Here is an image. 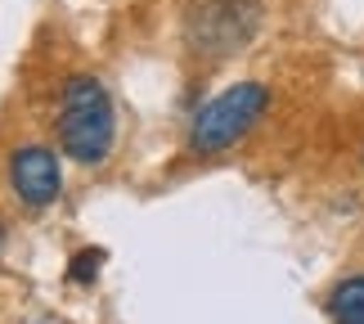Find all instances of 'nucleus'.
<instances>
[{
    "label": "nucleus",
    "mask_w": 364,
    "mask_h": 324,
    "mask_svg": "<svg viewBox=\"0 0 364 324\" xmlns=\"http://www.w3.org/2000/svg\"><path fill=\"white\" fill-rule=\"evenodd\" d=\"M328 315H333V324H364V275L342 279L328 293Z\"/></svg>",
    "instance_id": "obj_5"
},
{
    "label": "nucleus",
    "mask_w": 364,
    "mask_h": 324,
    "mask_svg": "<svg viewBox=\"0 0 364 324\" xmlns=\"http://www.w3.org/2000/svg\"><path fill=\"white\" fill-rule=\"evenodd\" d=\"M270 108V86L261 81H234L220 95H212L189 122V149L212 158V153L234 149L239 140H247V131L265 117Z\"/></svg>",
    "instance_id": "obj_2"
},
{
    "label": "nucleus",
    "mask_w": 364,
    "mask_h": 324,
    "mask_svg": "<svg viewBox=\"0 0 364 324\" xmlns=\"http://www.w3.org/2000/svg\"><path fill=\"white\" fill-rule=\"evenodd\" d=\"M54 135L59 149L77 167H100L117 145V117L113 100H108L104 81L95 77H68L59 90V117H54Z\"/></svg>",
    "instance_id": "obj_1"
},
{
    "label": "nucleus",
    "mask_w": 364,
    "mask_h": 324,
    "mask_svg": "<svg viewBox=\"0 0 364 324\" xmlns=\"http://www.w3.org/2000/svg\"><path fill=\"white\" fill-rule=\"evenodd\" d=\"M9 189L18 194L23 207L32 212H46V207L63 194V167L59 153L46 145H23L9 153Z\"/></svg>",
    "instance_id": "obj_4"
},
{
    "label": "nucleus",
    "mask_w": 364,
    "mask_h": 324,
    "mask_svg": "<svg viewBox=\"0 0 364 324\" xmlns=\"http://www.w3.org/2000/svg\"><path fill=\"white\" fill-rule=\"evenodd\" d=\"M257 32V0H203L189 23V46L220 63Z\"/></svg>",
    "instance_id": "obj_3"
},
{
    "label": "nucleus",
    "mask_w": 364,
    "mask_h": 324,
    "mask_svg": "<svg viewBox=\"0 0 364 324\" xmlns=\"http://www.w3.org/2000/svg\"><path fill=\"white\" fill-rule=\"evenodd\" d=\"M100 261H104V252H77L73 266H68V275H73V284H95V271H100Z\"/></svg>",
    "instance_id": "obj_6"
}]
</instances>
